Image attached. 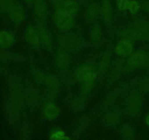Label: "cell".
Masks as SVG:
<instances>
[{"mask_svg":"<svg viewBox=\"0 0 149 140\" xmlns=\"http://www.w3.org/2000/svg\"><path fill=\"white\" fill-rule=\"evenodd\" d=\"M23 91L20 83L17 80L12 81L10 86V107L9 112L10 115L15 118L20 116L23 109Z\"/></svg>","mask_w":149,"mask_h":140,"instance_id":"cell-1","label":"cell"},{"mask_svg":"<svg viewBox=\"0 0 149 140\" xmlns=\"http://www.w3.org/2000/svg\"><path fill=\"white\" fill-rule=\"evenodd\" d=\"M143 105V97L137 90L129 93L126 99V110L128 115L132 117L137 116L140 113Z\"/></svg>","mask_w":149,"mask_h":140,"instance_id":"cell-2","label":"cell"},{"mask_svg":"<svg viewBox=\"0 0 149 140\" xmlns=\"http://www.w3.org/2000/svg\"><path fill=\"white\" fill-rule=\"evenodd\" d=\"M54 20L57 27L63 31L69 30L74 24L73 15L65 12L63 9L55 10Z\"/></svg>","mask_w":149,"mask_h":140,"instance_id":"cell-3","label":"cell"},{"mask_svg":"<svg viewBox=\"0 0 149 140\" xmlns=\"http://www.w3.org/2000/svg\"><path fill=\"white\" fill-rule=\"evenodd\" d=\"M59 44L61 48L69 50H77L84 46V41L78 36L65 35L60 37Z\"/></svg>","mask_w":149,"mask_h":140,"instance_id":"cell-4","label":"cell"},{"mask_svg":"<svg viewBox=\"0 0 149 140\" xmlns=\"http://www.w3.org/2000/svg\"><path fill=\"white\" fill-rule=\"evenodd\" d=\"M124 68H125V60L123 58H120L114 63L111 71L109 74V80H108L109 85H111L115 82L117 81L123 71Z\"/></svg>","mask_w":149,"mask_h":140,"instance_id":"cell-5","label":"cell"},{"mask_svg":"<svg viewBox=\"0 0 149 140\" xmlns=\"http://www.w3.org/2000/svg\"><path fill=\"white\" fill-rule=\"evenodd\" d=\"M146 54V52L145 50H139L135 52L128 61L126 67L127 71H132L137 67L142 66Z\"/></svg>","mask_w":149,"mask_h":140,"instance_id":"cell-6","label":"cell"},{"mask_svg":"<svg viewBox=\"0 0 149 140\" xmlns=\"http://www.w3.org/2000/svg\"><path fill=\"white\" fill-rule=\"evenodd\" d=\"M70 55L64 50H60L58 51L55 56V65L59 69L65 71L68 69L70 65Z\"/></svg>","mask_w":149,"mask_h":140,"instance_id":"cell-7","label":"cell"},{"mask_svg":"<svg viewBox=\"0 0 149 140\" xmlns=\"http://www.w3.org/2000/svg\"><path fill=\"white\" fill-rule=\"evenodd\" d=\"M8 13L10 19L15 25L20 24L24 20L25 12L20 4H15Z\"/></svg>","mask_w":149,"mask_h":140,"instance_id":"cell-8","label":"cell"},{"mask_svg":"<svg viewBox=\"0 0 149 140\" xmlns=\"http://www.w3.org/2000/svg\"><path fill=\"white\" fill-rule=\"evenodd\" d=\"M34 13L40 21H45L48 17V7L45 0H35Z\"/></svg>","mask_w":149,"mask_h":140,"instance_id":"cell-9","label":"cell"},{"mask_svg":"<svg viewBox=\"0 0 149 140\" xmlns=\"http://www.w3.org/2000/svg\"><path fill=\"white\" fill-rule=\"evenodd\" d=\"M133 50V45L132 41L127 39H122L115 48V51L121 56H127L130 55Z\"/></svg>","mask_w":149,"mask_h":140,"instance_id":"cell-10","label":"cell"},{"mask_svg":"<svg viewBox=\"0 0 149 140\" xmlns=\"http://www.w3.org/2000/svg\"><path fill=\"white\" fill-rule=\"evenodd\" d=\"M26 39L32 46L38 48L40 44V36L39 31L35 29L33 26H29L25 32Z\"/></svg>","mask_w":149,"mask_h":140,"instance_id":"cell-11","label":"cell"},{"mask_svg":"<svg viewBox=\"0 0 149 140\" xmlns=\"http://www.w3.org/2000/svg\"><path fill=\"white\" fill-rule=\"evenodd\" d=\"M38 31H39V36H40L41 41L42 43L44 44L45 47L47 48L48 50L52 49V39H51L50 34H49V32L47 29L45 28V26L42 24V23H38L37 25Z\"/></svg>","mask_w":149,"mask_h":140,"instance_id":"cell-12","label":"cell"},{"mask_svg":"<svg viewBox=\"0 0 149 140\" xmlns=\"http://www.w3.org/2000/svg\"><path fill=\"white\" fill-rule=\"evenodd\" d=\"M100 11H101L103 21H104L106 24H110L112 21L113 10H112L111 4L109 0H103V1H102Z\"/></svg>","mask_w":149,"mask_h":140,"instance_id":"cell-13","label":"cell"},{"mask_svg":"<svg viewBox=\"0 0 149 140\" xmlns=\"http://www.w3.org/2000/svg\"><path fill=\"white\" fill-rule=\"evenodd\" d=\"M26 100L31 107L35 108L38 106L41 100L40 95L38 90L33 88L28 89L26 93Z\"/></svg>","mask_w":149,"mask_h":140,"instance_id":"cell-14","label":"cell"},{"mask_svg":"<svg viewBox=\"0 0 149 140\" xmlns=\"http://www.w3.org/2000/svg\"><path fill=\"white\" fill-rule=\"evenodd\" d=\"M92 70H96L95 65L93 63H86L77 69L74 73V76L78 81L83 82L86 74Z\"/></svg>","mask_w":149,"mask_h":140,"instance_id":"cell-15","label":"cell"},{"mask_svg":"<svg viewBox=\"0 0 149 140\" xmlns=\"http://www.w3.org/2000/svg\"><path fill=\"white\" fill-rule=\"evenodd\" d=\"M120 35L125 39H130L131 41L145 40L143 35L135 28L123 29L120 32Z\"/></svg>","mask_w":149,"mask_h":140,"instance_id":"cell-16","label":"cell"},{"mask_svg":"<svg viewBox=\"0 0 149 140\" xmlns=\"http://www.w3.org/2000/svg\"><path fill=\"white\" fill-rule=\"evenodd\" d=\"M133 28L143 35L145 40L149 41V21L144 19H138L134 21Z\"/></svg>","mask_w":149,"mask_h":140,"instance_id":"cell-17","label":"cell"},{"mask_svg":"<svg viewBox=\"0 0 149 140\" xmlns=\"http://www.w3.org/2000/svg\"><path fill=\"white\" fill-rule=\"evenodd\" d=\"M59 109L52 102L47 103L44 108V115L49 120H53L59 115Z\"/></svg>","mask_w":149,"mask_h":140,"instance_id":"cell-18","label":"cell"},{"mask_svg":"<svg viewBox=\"0 0 149 140\" xmlns=\"http://www.w3.org/2000/svg\"><path fill=\"white\" fill-rule=\"evenodd\" d=\"M105 123L109 125H114L121 120V114L117 110H111L106 112L104 115Z\"/></svg>","mask_w":149,"mask_h":140,"instance_id":"cell-19","label":"cell"},{"mask_svg":"<svg viewBox=\"0 0 149 140\" xmlns=\"http://www.w3.org/2000/svg\"><path fill=\"white\" fill-rule=\"evenodd\" d=\"M111 54L109 51H106L102 56L101 60L98 64V69H97L98 74H103L107 71L111 64Z\"/></svg>","mask_w":149,"mask_h":140,"instance_id":"cell-20","label":"cell"},{"mask_svg":"<svg viewBox=\"0 0 149 140\" xmlns=\"http://www.w3.org/2000/svg\"><path fill=\"white\" fill-rule=\"evenodd\" d=\"M15 41L14 36L7 32H0V48H8Z\"/></svg>","mask_w":149,"mask_h":140,"instance_id":"cell-21","label":"cell"},{"mask_svg":"<svg viewBox=\"0 0 149 140\" xmlns=\"http://www.w3.org/2000/svg\"><path fill=\"white\" fill-rule=\"evenodd\" d=\"M63 9L71 15H74L79 10V4L75 0H65Z\"/></svg>","mask_w":149,"mask_h":140,"instance_id":"cell-22","label":"cell"},{"mask_svg":"<svg viewBox=\"0 0 149 140\" xmlns=\"http://www.w3.org/2000/svg\"><path fill=\"white\" fill-rule=\"evenodd\" d=\"M121 136L125 139H132L135 135V131L133 128L129 124H125L122 125L119 131Z\"/></svg>","mask_w":149,"mask_h":140,"instance_id":"cell-23","label":"cell"},{"mask_svg":"<svg viewBox=\"0 0 149 140\" xmlns=\"http://www.w3.org/2000/svg\"><path fill=\"white\" fill-rule=\"evenodd\" d=\"M45 84L49 88L53 89H60L61 83L59 79L55 77L53 75H46L44 81Z\"/></svg>","mask_w":149,"mask_h":140,"instance_id":"cell-24","label":"cell"},{"mask_svg":"<svg viewBox=\"0 0 149 140\" xmlns=\"http://www.w3.org/2000/svg\"><path fill=\"white\" fill-rule=\"evenodd\" d=\"M86 103H87V99L84 96L74 99L71 103V109L74 112H78L81 111V109H83V108L85 106Z\"/></svg>","mask_w":149,"mask_h":140,"instance_id":"cell-25","label":"cell"},{"mask_svg":"<svg viewBox=\"0 0 149 140\" xmlns=\"http://www.w3.org/2000/svg\"><path fill=\"white\" fill-rule=\"evenodd\" d=\"M100 13V8L96 3H91L87 8V16L90 19H95L98 16Z\"/></svg>","mask_w":149,"mask_h":140,"instance_id":"cell-26","label":"cell"},{"mask_svg":"<svg viewBox=\"0 0 149 140\" xmlns=\"http://www.w3.org/2000/svg\"><path fill=\"white\" fill-rule=\"evenodd\" d=\"M91 40L94 43H97L101 40L102 29L99 25H95L93 27L91 31Z\"/></svg>","mask_w":149,"mask_h":140,"instance_id":"cell-27","label":"cell"},{"mask_svg":"<svg viewBox=\"0 0 149 140\" xmlns=\"http://www.w3.org/2000/svg\"><path fill=\"white\" fill-rule=\"evenodd\" d=\"M119 93L120 91L118 90H114V91L112 92L110 95L106 97V99H105L104 102H103V107L104 108H108L112 104L114 103L115 101L118 99L119 96Z\"/></svg>","mask_w":149,"mask_h":140,"instance_id":"cell-28","label":"cell"},{"mask_svg":"<svg viewBox=\"0 0 149 140\" xmlns=\"http://www.w3.org/2000/svg\"><path fill=\"white\" fill-rule=\"evenodd\" d=\"M15 4V0H0V12H9Z\"/></svg>","mask_w":149,"mask_h":140,"instance_id":"cell-29","label":"cell"},{"mask_svg":"<svg viewBox=\"0 0 149 140\" xmlns=\"http://www.w3.org/2000/svg\"><path fill=\"white\" fill-rule=\"evenodd\" d=\"M58 91H59V89H53V88H49V91L47 92V93L46 94L45 98V102L47 103H50L52 102L56 97L58 96Z\"/></svg>","mask_w":149,"mask_h":140,"instance_id":"cell-30","label":"cell"},{"mask_svg":"<svg viewBox=\"0 0 149 140\" xmlns=\"http://www.w3.org/2000/svg\"><path fill=\"white\" fill-rule=\"evenodd\" d=\"M50 139L55 140H62V139H68V137L65 136V134L62 130L57 129L53 130L50 134Z\"/></svg>","mask_w":149,"mask_h":140,"instance_id":"cell-31","label":"cell"},{"mask_svg":"<svg viewBox=\"0 0 149 140\" xmlns=\"http://www.w3.org/2000/svg\"><path fill=\"white\" fill-rule=\"evenodd\" d=\"M33 79L36 80V83H42L45 81L46 74L38 69H33Z\"/></svg>","mask_w":149,"mask_h":140,"instance_id":"cell-32","label":"cell"},{"mask_svg":"<svg viewBox=\"0 0 149 140\" xmlns=\"http://www.w3.org/2000/svg\"><path fill=\"white\" fill-rule=\"evenodd\" d=\"M138 86L141 90L143 92H149V77H144L138 81Z\"/></svg>","mask_w":149,"mask_h":140,"instance_id":"cell-33","label":"cell"},{"mask_svg":"<svg viewBox=\"0 0 149 140\" xmlns=\"http://www.w3.org/2000/svg\"><path fill=\"white\" fill-rule=\"evenodd\" d=\"M95 87V82H90V83H84V84L81 87V93L82 94H88Z\"/></svg>","mask_w":149,"mask_h":140,"instance_id":"cell-34","label":"cell"},{"mask_svg":"<svg viewBox=\"0 0 149 140\" xmlns=\"http://www.w3.org/2000/svg\"><path fill=\"white\" fill-rule=\"evenodd\" d=\"M140 7H141V5H140L138 1H135V0H132V1H130L128 10L130 11L132 14H136L139 10Z\"/></svg>","mask_w":149,"mask_h":140,"instance_id":"cell-35","label":"cell"},{"mask_svg":"<svg viewBox=\"0 0 149 140\" xmlns=\"http://www.w3.org/2000/svg\"><path fill=\"white\" fill-rule=\"evenodd\" d=\"M97 75V73L96 70H92L89 71L84 77L83 80V83H90V82H94Z\"/></svg>","mask_w":149,"mask_h":140,"instance_id":"cell-36","label":"cell"},{"mask_svg":"<svg viewBox=\"0 0 149 140\" xmlns=\"http://www.w3.org/2000/svg\"><path fill=\"white\" fill-rule=\"evenodd\" d=\"M87 121L86 119H81V120L79 122L78 125H77V128H76V132L78 134H81L84 129H85L86 126H87Z\"/></svg>","mask_w":149,"mask_h":140,"instance_id":"cell-37","label":"cell"},{"mask_svg":"<svg viewBox=\"0 0 149 140\" xmlns=\"http://www.w3.org/2000/svg\"><path fill=\"white\" fill-rule=\"evenodd\" d=\"M130 4V0H117V7L119 10H128Z\"/></svg>","mask_w":149,"mask_h":140,"instance_id":"cell-38","label":"cell"},{"mask_svg":"<svg viewBox=\"0 0 149 140\" xmlns=\"http://www.w3.org/2000/svg\"><path fill=\"white\" fill-rule=\"evenodd\" d=\"M52 1L55 6V10H58L63 9L65 0H52Z\"/></svg>","mask_w":149,"mask_h":140,"instance_id":"cell-39","label":"cell"},{"mask_svg":"<svg viewBox=\"0 0 149 140\" xmlns=\"http://www.w3.org/2000/svg\"><path fill=\"white\" fill-rule=\"evenodd\" d=\"M142 66L149 67V52H146L145 58H144L143 63L142 64Z\"/></svg>","mask_w":149,"mask_h":140,"instance_id":"cell-40","label":"cell"},{"mask_svg":"<svg viewBox=\"0 0 149 140\" xmlns=\"http://www.w3.org/2000/svg\"><path fill=\"white\" fill-rule=\"evenodd\" d=\"M143 7L144 10L149 13V1H146L145 2H143Z\"/></svg>","mask_w":149,"mask_h":140,"instance_id":"cell-41","label":"cell"},{"mask_svg":"<svg viewBox=\"0 0 149 140\" xmlns=\"http://www.w3.org/2000/svg\"><path fill=\"white\" fill-rule=\"evenodd\" d=\"M146 123L147 125H149V115H147V117L146 118Z\"/></svg>","mask_w":149,"mask_h":140,"instance_id":"cell-42","label":"cell"},{"mask_svg":"<svg viewBox=\"0 0 149 140\" xmlns=\"http://www.w3.org/2000/svg\"><path fill=\"white\" fill-rule=\"evenodd\" d=\"M24 1H26V3H29V4H30V3L33 2V1H34L35 0H24Z\"/></svg>","mask_w":149,"mask_h":140,"instance_id":"cell-43","label":"cell"}]
</instances>
